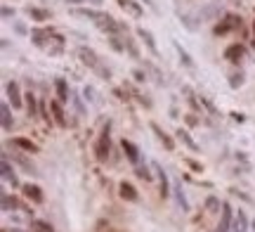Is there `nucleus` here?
I'll return each instance as SVG.
<instances>
[{
	"label": "nucleus",
	"instance_id": "48",
	"mask_svg": "<svg viewBox=\"0 0 255 232\" xmlns=\"http://www.w3.org/2000/svg\"><path fill=\"white\" fill-rule=\"evenodd\" d=\"M12 26H14V31H17L19 36H28V33H31V28H26L21 21H12Z\"/></svg>",
	"mask_w": 255,
	"mask_h": 232
},
{
	"label": "nucleus",
	"instance_id": "50",
	"mask_svg": "<svg viewBox=\"0 0 255 232\" xmlns=\"http://www.w3.org/2000/svg\"><path fill=\"white\" fill-rule=\"evenodd\" d=\"M234 157H237V161H241V164H244V168H251V164H248V157H246V152H237Z\"/></svg>",
	"mask_w": 255,
	"mask_h": 232
},
{
	"label": "nucleus",
	"instance_id": "3",
	"mask_svg": "<svg viewBox=\"0 0 255 232\" xmlns=\"http://www.w3.org/2000/svg\"><path fill=\"white\" fill-rule=\"evenodd\" d=\"M246 55H248V47H246V43H241V40L229 43V45L225 47V52H222L225 62H229L232 66H239L244 59H246Z\"/></svg>",
	"mask_w": 255,
	"mask_h": 232
},
{
	"label": "nucleus",
	"instance_id": "44",
	"mask_svg": "<svg viewBox=\"0 0 255 232\" xmlns=\"http://www.w3.org/2000/svg\"><path fill=\"white\" fill-rule=\"evenodd\" d=\"M83 97H85V102H97V90L92 88V85H85L83 88Z\"/></svg>",
	"mask_w": 255,
	"mask_h": 232
},
{
	"label": "nucleus",
	"instance_id": "19",
	"mask_svg": "<svg viewBox=\"0 0 255 232\" xmlns=\"http://www.w3.org/2000/svg\"><path fill=\"white\" fill-rule=\"evenodd\" d=\"M119 197L128 204H137L139 202V192H137V187L132 183H128V180H121L119 183Z\"/></svg>",
	"mask_w": 255,
	"mask_h": 232
},
{
	"label": "nucleus",
	"instance_id": "7",
	"mask_svg": "<svg viewBox=\"0 0 255 232\" xmlns=\"http://www.w3.org/2000/svg\"><path fill=\"white\" fill-rule=\"evenodd\" d=\"M149 128H151V133L156 135V140L163 145L165 152H175V149H177V138H175V135H170L168 130H163L158 123H156V121H151V123H149Z\"/></svg>",
	"mask_w": 255,
	"mask_h": 232
},
{
	"label": "nucleus",
	"instance_id": "33",
	"mask_svg": "<svg viewBox=\"0 0 255 232\" xmlns=\"http://www.w3.org/2000/svg\"><path fill=\"white\" fill-rule=\"evenodd\" d=\"M173 192H175V199H177L180 209H182L184 214H189V202H187V197H184L182 185H175V187H173Z\"/></svg>",
	"mask_w": 255,
	"mask_h": 232
},
{
	"label": "nucleus",
	"instance_id": "20",
	"mask_svg": "<svg viewBox=\"0 0 255 232\" xmlns=\"http://www.w3.org/2000/svg\"><path fill=\"white\" fill-rule=\"evenodd\" d=\"M64 50H66V38H64L59 31H55L52 38H50V45H47L45 52L50 57H59V55H64Z\"/></svg>",
	"mask_w": 255,
	"mask_h": 232
},
{
	"label": "nucleus",
	"instance_id": "16",
	"mask_svg": "<svg viewBox=\"0 0 255 232\" xmlns=\"http://www.w3.org/2000/svg\"><path fill=\"white\" fill-rule=\"evenodd\" d=\"M52 85H55V100H59L62 104L71 102V88H69V81L64 76H55Z\"/></svg>",
	"mask_w": 255,
	"mask_h": 232
},
{
	"label": "nucleus",
	"instance_id": "22",
	"mask_svg": "<svg viewBox=\"0 0 255 232\" xmlns=\"http://www.w3.org/2000/svg\"><path fill=\"white\" fill-rule=\"evenodd\" d=\"M116 5H119L123 12H128L130 17H135V19L144 17V7H142V2H137V0H116Z\"/></svg>",
	"mask_w": 255,
	"mask_h": 232
},
{
	"label": "nucleus",
	"instance_id": "38",
	"mask_svg": "<svg viewBox=\"0 0 255 232\" xmlns=\"http://www.w3.org/2000/svg\"><path fill=\"white\" fill-rule=\"evenodd\" d=\"M31 230L33 232H55V228L47 223V221H40V218H33L31 221Z\"/></svg>",
	"mask_w": 255,
	"mask_h": 232
},
{
	"label": "nucleus",
	"instance_id": "35",
	"mask_svg": "<svg viewBox=\"0 0 255 232\" xmlns=\"http://www.w3.org/2000/svg\"><path fill=\"white\" fill-rule=\"evenodd\" d=\"M130 78H132L137 85H144L146 81H149V71H146V69H139V66H135V69L130 71Z\"/></svg>",
	"mask_w": 255,
	"mask_h": 232
},
{
	"label": "nucleus",
	"instance_id": "2",
	"mask_svg": "<svg viewBox=\"0 0 255 232\" xmlns=\"http://www.w3.org/2000/svg\"><path fill=\"white\" fill-rule=\"evenodd\" d=\"M92 152H95V161L97 164H109L111 161V154H114V149H111V121H107V126L102 128Z\"/></svg>",
	"mask_w": 255,
	"mask_h": 232
},
{
	"label": "nucleus",
	"instance_id": "46",
	"mask_svg": "<svg viewBox=\"0 0 255 232\" xmlns=\"http://www.w3.org/2000/svg\"><path fill=\"white\" fill-rule=\"evenodd\" d=\"M0 14H2V21H9V19H14V14H17V9L9 7V5H2V9H0Z\"/></svg>",
	"mask_w": 255,
	"mask_h": 232
},
{
	"label": "nucleus",
	"instance_id": "51",
	"mask_svg": "<svg viewBox=\"0 0 255 232\" xmlns=\"http://www.w3.org/2000/svg\"><path fill=\"white\" fill-rule=\"evenodd\" d=\"M66 5H71V7H83L85 5V0H64Z\"/></svg>",
	"mask_w": 255,
	"mask_h": 232
},
{
	"label": "nucleus",
	"instance_id": "21",
	"mask_svg": "<svg viewBox=\"0 0 255 232\" xmlns=\"http://www.w3.org/2000/svg\"><path fill=\"white\" fill-rule=\"evenodd\" d=\"M0 126L5 133H12L14 128V116H12V104L5 100V102H0Z\"/></svg>",
	"mask_w": 255,
	"mask_h": 232
},
{
	"label": "nucleus",
	"instance_id": "30",
	"mask_svg": "<svg viewBox=\"0 0 255 232\" xmlns=\"http://www.w3.org/2000/svg\"><path fill=\"white\" fill-rule=\"evenodd\" d=\"M142 64H144V69L149 71V76H154V78H156V83H158V85H165L163 71H161V69H158L154 62H149V59H142Z\"/></svg>",
	"mask_w": 255,
	"mask_h": 232
},
{
	"label": "nucleus",
	"instance_id": "10",
	"mask_svg": "<svg viewBox=\"0 0 255 232\" xmlns=\"http://www.w3.org/2000/svg\"><path fill=\"white\" fill-rule=\"evenodd\" d=\"M135 36H137V40H139V43H144V47L156 57V59L161 57V52H158V45H156V38H154V33H151L149 28L137 26L135 28Z\"/></svg>",
	"mask_w": 255,
	"mask_h": 232
},
{
	"label": "nucleus",
	"instance_id": "52",
	"mask_svg": "<svg viewBox=\"0 0 255 232\" xmlns=\"http://www.w3.org/2000/svg\"><path fill=\"white\" fill-rule=\"evenodd\" d=\"M142 2H146V5L151 7V12H154V14H158V12H161V9L156 7V5H154V2H151V0H142Z\"/></svg>",
	"mask_w": 255,
	"mask_h": 232
},
{
	"label": "nucleus",
	"instance_id": "45",
	"mask_svg": "<svg viewBox=\"0 0 255 232\" xmlns=\"http://www.w3.org/2000/svg\"><path fill=\"white\" fill-rule=\"evenodd\" d=\"M95 74L100 76L102 81H107V83H109V81H111V69H109V66L100 64V66H97V69H95Z\"/></svg>",
	"mask_w": 255,
	"mask_h": 232
},
{
	"label": "nucleus",
	"instance_id": "17",
	"mask_svg": "<svg viewBox=\"0 0 255 232\" xmlns=\"http://www.w3.org/2000/svg\"><path fill=\"white\" fill-rule=\"evenodd\" d=\"M50 112H52V121L57 128H69V119H66V109L59 100H50Z\"/></svg>",
	"mask_w": 255,
	"mask_h": 232
},
{
	"label": "nucleus",
	"instance_id": "36",
	"mask_svg": "<svg viewBox=\"0 0 255 232\" xmlns=\"http://www.w3.org/2000/svg\"><path fill=\"white\" fill-rule=\"evenodd\" d=\"M234 221L239 223V228H241V232H251V221H248V216L244 209H239L237 214H234Z\"/></svg>",
	"mask_w": 255,
	"mask_h": 232
},
{
	"label": "nucleus",
	"instance_id": "37",
	"mask_svg": "<svg viewBox=\"0 0 255 232\" xmlns=\"http://www.w3.org/2000/svg\"><path fill=\"white\" fill-rule=\"evenodd\" d=\"M71 104L76 107V112L81 114V116H85V97H81V95L76 93V90H71Z\"/></svg>",
	"mask_w": 255,
	"mask_h": 232
},
{
	"label": "nucleus",
	"instance_id": "6",
	"mask_svg": "<svg viewBox=\"0 0 255 232\" xmlns=\"http://www.w3.org/2000/svg\"><path fill=\"white\" fill-rule=\"evenodd\" d=\"M5 100L12 104V109H24V90L17 81H7L5 83Z\"/></svg>",
	"mask_w": 255,
	"mask_h": 232
},
{
	"label": "nucleus",
	"instance_id": "55",
	"mask_svg": "<svg viewBox=\"0 0 255 232\" xmlns=\"http://www.w3.org/2000/svg\"><path fill=\"white\" fill-rule=\"evenodd\" d=\"M251 232H255V221H253V223H251Z\"/></svg>",
	"mask_w": 255,
	"mask_h": 232
},
{
	"label": "nucleus",
	"instance_id": "12",
	"mask_svg": "<svg viewBox=\"0 0 255 232\" xmlns=\"http://www.w3.org/2000/svg\"><path fill=\"white\" fill-rule=\"evenodd\" d=\"M121 152L126 154V159L132 164V166H139V164H142V152H139V147H137L132 140L121 138Z\"/></svg>",
	"mask_w": 255,
	"mask_h": 232
},
{
	"label": "nucleus",
	"instance_id": "42",
	"mask_svg": "<svg viewBox=\"0 0 255 232\" xmlns=\"http://www.w3.org/2000/svg\"><path fill=\"white\" fill-rule=\"evenodd\" d=\"M182 121H184V123H187V128H196V126H201L199 114H194V112H187V114H182Z\"/></svg>",
	"mask_w": 255,
	"mask_h": 232
},
{
	"label": "nucleus",
	"instance_id": "43",
	"mask_svg": "<svg viewBox=\"0 0 255 232\" xmlns=\"http://www.w3.org/2000/svg\"><path fill=\"white\" fill-rule=\"evenodd\" d=\"M184 164H187V166H189L194 173H203V171H206L201 161H196V159H191V157H184Z\"/></svg>",
	"mask_w": 255,
	"mask_h": 232
},
{
	"label": "nucleus",
	"instance_id": "41",
	"mask_svg": "<svg viewBox=\"0 0 255 232\" xmlns=\"http://www.w3.org/2000/svg\"><path fill=\"white\" fill-rule=\"evenodd\" d=\"M220 209H222V202H220L215 195H210L208 199H206V211H208V214H218Z\"/></svg>",
	"mask_w": 255,
	"mask_h": 232
},
{
	"label": "nucleus",
	"instance_id": "31",
	"mask_svg": "<svg viewBox=\"0 0 255 232\" xmlns=\"http://www.w3.org/2000/svg\"><path fill=\"white\" fill-rule=\"evenodd\" d=\"M123 36H126V33H123ZM123 36H109L107 38L109 47L116 52V55H126V40H123Z\"/></svg>",
	"mask_w": 255,
	"mask_h": 232
},
{
	"label": "nucleus",
	"instance_id": "9",
	"mask_svg": "<svg viewBox=\"0 0 255 232\" xmlns=\"http://www.w3.org/2000/svg\"><path fill=\"white\" fill-rule=\"evenodd\" d=\"M21 195H24V199L26 202H31V204H45V195H43V187L36 185V183H24L21 185Z\"/></svg>",
	"mask_w": 255,
	"mask_h": 232
},
{
	"label": "nucleus",
	"instance_id": "29",
	"mask_svg": "<svg viewBox=\"0 0 255 232\" xmlns=\"http://www.w3.org/2000/svg\"><path fill=\"white\" fill-rule=\"evenodd\" d=\"M12 161H14V164H19V166L24 168L28 176H38V168L33 166V164H31L26 157H24V152H21V154H12Z\"/></svg>",
	"mask_w": 255,
	"mask_h": 232
},
{
	"label": "nucleus",
	"instance_id": "11",
	"mask_svg": "<svg viewBox=\"0 0 255 232\" xmlns=\"http://www.w3.org/2000/svg\"><path fill=\"white\" fill-rule=\"evenodd\" d=\"M24 112L31 121L33 119H40V97H38L33 90H26L24 93Z\"/></svg>",
	"mask_w": 255,
	"mask_h": 232
},
{
	"label": "nucleus",
	"instance_id": "27",
	"mask_svg": "<svg viewBox=\"0 0 255 232\" xmlns=\"http://www.w3.org/2000/svg\"><path fill=\"white\" fill-rule=\"evenodd\" d=\"M244 83H246V74H244L239 66H234L227 76V85L232 88V90H239V88H244Z\"/></svg>",
	"mask_w": 255,
	"mask_h": 232
},
{
	"label": "nucleus",
	"instance_id": "32",
	"mask_svg": "<svg viewBox=\"0 0 255 232\" xmlns=\"http://www.w3.org/2000/svg\"><path fill=\"white\" fill-rule=\"evenodd\" d=\"M199 100H201V104H203V112H208L210 116H215V119H218V116H222V114L218 112V107H215V102H213L210 97H206V95H199Z\"/></svg>",
	"mask_w": 255,
	"mask_h": 232
},
{
	"label": "nucleus",
	"instance_id": "4",
	"mask_svg": "<svg viewBox=\"0 0 255 232\" xmlns=\"http://www.w3.org/2000/svg\"><path fill=\"white\" fill-rule=\"evenodd\" d=\"M55 31H57L55 26H33L31 28V33H28V38H31V43H33L38 50H47L50 38H52Z\"/></svg>",
	"mask_w": 255,
	"mask_h": 232
},
{
	"label": "nucleus",
	"instance_id": "23",
	"mask_svg": "<svg viewBox=\"0 0 255 232\" xmlns=\"http://www.w3.org/2000/svg\"><path fill=\"white\" fill-rule=\"evenodd\" d=\"M0 166H2V180H5V183H9L12 187H19V190H21V183H19V178H17V171L9 166V157H7V154H2V164H0Z\"/></svg>",
	"mask_w": 255,
	"mask_h": 232
},
{
	"label": "nucleus",
	"instance_id": "8",
	"mask_svg": "<svg viewBox=\"0 0 255 232\" xmlns=\"http://www.w3.org/2000/svg\"><path fill=\"white\" fill-rule=\"evenodd\" d=\"M123 88H126L128 93H130V97H132V102H137V104H139V107H144L146 112H149V109L154 107V102L149 100V95H144V93H142V90L137 88V83H135V81H123Z\"/></svg>",
	"mask_w": 255,
	"mask_h": 232
},
{
	"label": "nucleus",
	"instance_id": "53",
	"mask_svg": "<svg viewBox=\"0 0 255 232\" xmlns=\"http://www.w3.org/2000/svg\"><path fill=\"white\" fill-rule=\"evenodd\" d=\"M170 119H180V109L177 107H170Z\"/></svg>",
	"mask_w": 255,
	"mask_h": 232
},
{
	"label": "nucleus",
	"instance_id": "40",
	"mask_svg": "<svg viewBox=\"0 0 255 232\" xmlns=\"http://www.w3.org/2000/svg\"><path fill=\"white\" fill-rule=\"evenodd\" d=\"M111 95H114V97H116V100H119V102H132V97H130V93H128L126 88H123V85H119V88H111Z\"/></svg>",
	"mask_w": 255,
	"mask_h": 232
},
{
	"label": "nucleus",
	"instance_id": "18",
	"mask_svg": "<svg viewBox=\"0 0 255 232\" xmlns=\"http://www.w3.org/2000/svg\"><path fill=\"white\" fill-rule=\"evenodd\" d=\"M151 168H154V173H156V178H158V195L163 197V199H168L170 197V180H168V173L163 171V166L161 164H151Z\"/></svg>",
	"mask_w": 255,
	"mask_h": 232
},
{
	"label": "nucleus",
	"instance_id": "49",
	"mask_svg": "<svg viewBox=\"0 0 255 232\" xmlns=\"http://www.w3.org/2000/svg\"><path fill=\"white\" fill-rule=\"evenodd\" d=\"M229 119L234 123H246V114L244 112H229Z\"/></svg>",
	"mask_w": 255,
	"mask_h": 232
},
{
	"label": "nucleus",
	"instance_id": "14",
	"mask_svg": "<svg viewBox=\"0 0 255 232\" xmlns=\"http://www.w3.org/2000/svg\"><path fill=\"white\" fill-rule=\"evenodd\" d=\"M24 12L31 17V21H36L38 26H45L47 21L52 19V12H50L47 7H40V5H26Z\"/></svg>",
	"mask_w": 255,
	"mask_h": 232
},
{
	"label": "nucleus",
	"instance_id": "5",
	"mask_svg": "<svg viewBox=\"0 0 255 232\" xmlns=\"http://www.w3.org/2000/svg\"><path fill=\"white\" fill-rule=\"evenodd\" d=\"M76 57H78V62H81L83 66H88L90 71H95V69L102 64L100 55H97L90 45H78V47H76Z\"/></svg>",
	"mask_w": 255,
	"mask_h": 232
},
{
	"label": "nucleus",
	"instance_id": "25",
	"mask_svg": "<svg viewBox=\"0 0 255 232\" xmlns=\"http://www.w3.org/2000/svg\"><path fill=\"white\" fill-rule=\"evenodd\" d=\"M123 40H126V55L130 57V59H135V62H142V52H139V40H135V38L130 36V33H126V36H123Z\"/></svg>",
	"mask_w": 255,
	"mask_h": 232
},
{
	"label": "nucleus",
	"instance_id": "28",
	"mask_svg": "<svg viewBox=\"0 0 255 232\" xmlns=\"http://www.w3.org/2000/svg\"><path fill=\"white\" fill-rule=\"evenodd\" d=\"M173 47H175V52H177V57H180V64L182 66H187V69H196V62H194V57L184 50L177 40H173Z\"/></svg>",
	"mask_w": 255,
	"mask_h": 232
},
{
	"label": "nucleus",
	"instance_id": "26",
	"mask_svg": "<svg viewBox=\"0 0 255 232\" xmlns=\"http://www.w3.org/2000/svg\"><path fill=\"white\" fill-rule=\"evenodd\" d=\"M175 138H177V142H182L187 149H191V152H199V149H201L199 142L191 138V133L187 128H177V130H175Z\"/></svg>",
	"mask_w": 255,
	"mask_h": 232
},
{
	"label": "nucleus",
	"instance_id": "47",
	"mask_svg": "<svg viewBox=\"0 0 255 232\" xmlns=\"http://www.w3.org/2000/svg\"><path fill=\"white\" fill-rule=\"evenodd\" d=\"M229 192H232L234 197H239L241 202H246V204H253V199H251V197H248L246 192H241V190H237V187H229Z\"/></svg>",
	"mask_w": 255,
	"mask_h": 232
},
{
	"label": "nucleus",
	"instance_id": "34",
	"mask_svg": "<svg viewBox=\"0 0 255 232\" xmlns=\"http://www.w3.org/2000/svg\"><path fill=\"white\" fill-rule=\"evenodd\" d=\"M19 209V199L17 197H9V192H2V211L9 214V211H14Z\"/></svg>",
	"mask_w": 255,
	"mask_h": 232
},
{
	"label": "nucleus",
	"instance_id": "15",
	"mask_svg": "<svg viewBox=\"0 0 255 232\" xmlns=\"http://www.w3.org/2000/svg\"><path fill=\"white\" fill-rule=\"evenodd\" d=\"M12 147L24 152V154H40V145L33 142L31 138H26V135H14L12 138Z\"/></svg>",
	"mask_w": 255,
	"mask_h": 232
},
{
	"label": "nucleus",
	"instance_id": "54",
	"mask_svg": "<svg viewBox=\"0 0 255 232\" xmlns=\"http://www.w3.org/2000/svg\"><path fill=\"white\" fill-rule=\"evenodd\" d=\"M251 31H253V47H255V19H253V26H251Z\"/></svg>",
	"mask_w": 255,
	"mask_h": 232
},
{
	"label": "nucleus",
	"instance_id": "1",
	"mask_svg": "<svg viewBox=\"0 0 255 232\" xmlns=\"http://www.w3.org/2000/svg\"><path fill=\"white\" fill-rule=\"evenodd\" d=\"M241 28H244V17L237 14V12H225V14L213 24V36L222 38V36L234 33V31H241Z\"/></svg>",
	"mask_w": 255,
	"mask_h": 232
},
{
	"label": "nucleus",
	"instance_id": "13",
	"mask_svg": "<svg viewBox=\"0 0 255 232\" xmlns=\"http://www.w3.org/2000/svg\"><path fill=\"white\" fill-rule=\"evenodd\" d=\"M232 225H234V209L229 202H222V211H220V221L215 232H232Z\"/></svg>",
	"mask_w": 255,
	"mask_h": 232
},
{
	"label": "nucleus",
	"instance_id": "39",
	"mask_svg": "<svg viewBox=\"0 0 255 232\" xmlns=\"http://www.w3.org/2000/svg\"><path fill=\"white\" fill-rule=\"evenodd\" d=\"M135 176L139 178V180H144V183H151V180H154V173H151V171H149V166H144V164L135 166Z\"/></svg>",
	"mask_w": 255,
	"mask_h": 232
},
{
	"label": "nucleus",
	"instance_id": "56",
	"mask_svg": "<svg viewBox=\"0 0 255 232\" xmlns=\"http://www.w3.org/2000/svg\"><path fill=\"white\" fill-rule=\"evenodd\" d=\"M107 232H123V230H107Z\"/></svg>",
	"mask_w": 255,
	"mask_h": 232
},
{
	"label": "nucleus",
	"instance_id": "24",
	"mask_svg": "<svg viewBox=\"0 0 255 232\" xmlns=\"http://www.w3.org/2000/svg\"><path fill=\"white\" fill-rule=\"evenodd\" d=\"M71 14L88 19V21H92V24H97V21L102 19V14H104V9H100V7H73Z\"/></svg>",
	"mask_w": 255,
	"mask_h": 232
}]
</instances>
